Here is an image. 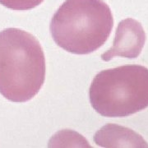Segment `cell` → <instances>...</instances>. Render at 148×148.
<instances>
[{
	"label": "cell",
	"instance_id": "277c9868",
	"mask_svg": "<svg viewBox=\"0 0 148 148\" xmlns=\"http://www.w3.org/2000/svg\"><path fill=\"white\" fill-rule=\"evenodd\" d=\"M146 40L147 35L142 24L135 19L126 18L118 25L113 46L101 54V59L108 62L115 56L138 58Z\"/></svg>",
	"mask_w": 148,
	"mask_h": 148
},
{
	"label": "cell",
	"instance_id": "8992f818",
	"mask_svg": "<svg viewBox=\"0 0 148 148\" xmlns=\"http://www.w3.org/2000/svg\"><path fill=\"white\" fill-rule=\"evenodd\" d=\"M44 1L45 0H0V4L12 10L26 11L35 8Z\"/></svg>",
	"mask_w": 148,
	"mask_h": 148
},
{
	"label": "cell",
	"instance_id": "5b68a950",
	"mask_svg": "<svg viewBox=\"0 0 148 148\" xmlns=\"http://www.w3.org/2000/svg\"><path fill=\"white\" fill-rule=\"evenodd\" d=\"M96 145L102 147H148L141 135L125 127L107 124L93 138Z\"/></svg>",
	"mask_w": 148,
	"mask_h": 148
},
{
	"label": "cell",
	"instance_id": "7a4b0ae2",
	"mask_svg": "<svg viewBox=\"0 0 148 148\" xmlns=\"http://www.w3.org/2000/svg\"><path fill=\"white\" fill-rule=\"evenodd\" d=\"M114 26L110 8L103 0H66L54 13L50 33L59 47L88 54L108 40Z\"/></svg>",
	"mask_w": 148,
	"mask_h": 148
},
{
	"label": "cell",
	"instance_id": "6da1fadb",
	"mask_svg": "<svg viewBox=\"0 0 148 148\" xmlns=\"http://www.w3.org/2000/svg\"><path fill=\"white\" fill-rule=\"evenodd\" d=\"M45 58L33 35L18 28L0 32V93L12 102H27L41 89Z\"/></svg>",
	"mask_w": 148,
	"mask_h": 148
},
{
	"label": "cell",
	"instance_id": "3957f363",
	"mask_svg": "<svg viewBox=\"0 0 148 148\" xmlns=\"http://www.w3.org/2000/svg\"><path fill=\"white\" fill-rule=\"evenodd\" d=\"M91 106L104 117H127L148 107V69L138 64L106 69L89 90Z\"/></svg>",
	"mask_w": 148,
	"mask_h": 148
}]
</instances>
